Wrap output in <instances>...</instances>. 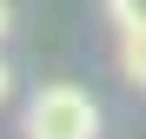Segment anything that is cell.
I'll list each match as a JSON object with an SVG mask.
<instances>
[{"label": "cell", "mask_w": 146, "mask_h": 139, "mask_svg": "<svg viewBox=\"0 0 146 139\" xmlns=\"http://www.w3.org/2000/svg\"><path fill=\"white\" fill-rule=\"evenodd\" d=\"M27 132L33 139H100V106L86 99L80 86H40L33 93V106H27Z\"/></svg>", "instance_id": "obj_1"}, {"label": "cell", "mask_w": 146, "mask_h": 139, "mask_svg": "<svg viewBox=\"0 0 146 139\" xmlns=\"http://www.w3.org/2000/svg\"><path fill=\"white\" fill-rule=\"evenodd\" d=\"M119 73L146 93V27H119Z\"/></svg>", "instance_id": "obj_2"}, {"label": "cell", "mask_w": 146, "mask_h": 139, "mask_svg": "<svg viewBox=\"0 0 146 139\" xmlns=\"http://www.w3.org/2000/svg\"><path fill=\"white\" fill-rule=\"evenodd\" d=\"M113 27H146V0H106Z\"/></svg>", "instance_id": "obj_3"}, {"label": "cell", "mask_w": 146, "mask_h": 139, "mask_svg": "<svg viewBox=\"0 0 146 139\" xmlns=\"http://www.w3.org/2000/svg\"><path fill=\"white\" fill-rule=\"evenodd\" d=\"M7 27H13V7H7V0H0V40H7Z\"/></svg>", "instance_id": "obj_4"}, {"label": "cell", "mask_w": 146, "mask_h": 139, "mask_svg": "<svg viewBox=\"0 0 146 139\" xmlns=\"http://www.w3.org/2000/svg\"><path fill=\"white\" fill-rule=\"evenodd\" d=\"M7 93H13V73H7V60H0V99H7Z\"/></svg>", "instance_id": "obj_5"}, {"label": "cell", "mask_w": 146, "mask_h": 139, "mask_svg": "<svg viewBox=\"0 0 146 139\" xmlns=\"http://www.w3.org/2000/svg\"><path fill=\"white\" fill-rule=\"evenodd\" d=\"M27 139H33V132H27Z\"/></svg>", "instance_id": "obj_6"}]
</instances>
